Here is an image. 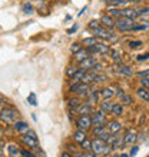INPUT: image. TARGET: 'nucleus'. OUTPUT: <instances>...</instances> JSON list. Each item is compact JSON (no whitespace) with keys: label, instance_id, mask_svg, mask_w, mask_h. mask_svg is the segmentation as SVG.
Instances as JSON below:
<instances>
[{"label":"nucleus","instance_id":"f257e3e1","mask_svg":"<svg viewBox=\"0 0 149 157\" xmlns=\"http://www.w3.org/2000/svg\"><path fill=\"white\" fill-rule=\"evenodd\" d=\"M17 120H19V110L10 104H6L0 112V126L9 127V126H13V123Z\"/></svg>","mask_w":149,"mask_h":157},{"label":"nucleus","instance_id":"f03ea898","mask_svg":"<svg viewBox=\"0 0 149 157\" xmlns=\"http://www.w3.org/2000/svg\"><path fill=\"white\" fill-rule=\"evenodd\" d=\"M112 146L108 144L103 139L100 137H95L92 139V151L96 154V156H108L112 151Z\"/></svg>","mask_w":149,"mask_h":157},{"label":"nucleus","instance_id":"7ed1b4c3","mask_svg":"<svg viewBox=\"0 0 149 157\" xmlns=\"http://www.w3.org/2000/svg\"><path fill=\"white\" fill-rule=\"evenodd\" d=\"M20 141L23 143L25 147H27V149L33 150V149H36V147H40V146H39V137H37L36 132L32 130V128H29V132H26L25 134H22Z\"/></svg>","mask_w":149,"mask_h":157},{"label":"nucleus","instance_id":"20e7f679","mask_svg":"<svg viewBox=\"0 0 149 157\" xmlns=\"http://www.w3.org/2000/svg\"><path fill=\"white\" fill-rule=\"evenodd\" d=\"M136 26V21L132 19H126V17H120L116 19L115 29L120 33H126V32H133V27Z\"/></svg>","mask_w":149,"mask_h":157},{"label":"nucleus","instance_id":"39448f33","mask_svg":"<svg viewBox=\"0 0 149 157\" xmlns=\"http://www.w3.org/2000/svg\"><path fill=\"white\" fill-rule=\"evenodd\" d=\"M93 127L92 126V119H91V114H80V116L76 119V128H80V130H91Z\"/></svg>","mask_w":149,"mask_h":157},{"label":"nucleus","instance_id":"423d86ee","mask_svg":"<svg viewBox=\"0 0 149 157\" xmlns=\"http://www.w3.org/2000/svg\"><path fill=\"white\" fill-rule=\"evenodd\" d=\"M92 119V126H105L108 123V117H106V113L102 112V110H95V112L91 114Z\"/></svg>","mask_w":149,"mask_h":157},{"label":"nucleus","instance_id":"0eeeda50","mask_svg":"<svg viewBox=\"0 0 149 157\" xmlns=\"http://www.w3.org/2000/svg\"><path fill=\"white\" fill-rule=\"evenodd\" d=\"M115 71L118 73V75H120V76H125V77H132V76L135 75V71H133L132 67L128 66V64H125V63H119V64H116Z\"/></svg>","mask_w":149,"mask_h":157},{"label":"nucleus","instance_id":"6e6552de","mask_svg":"<svg viewBox=\"0 0 149 157\" xmlns=\"http://www.w3.org/2000/svg\"><path fill=\"white\" fill-rule=\"evenodd\" d=\"M89 56H91V54H89V52L83 47V49H80L79 52H76V53L72 54V63H74V64H78V66H79V64H80L83 60H86Z\"/></svg>","mask_w":149,"mask_h":157},{"label":"nucleus","instance_id":"1a4fd4ad","mask_svg":"<svg viewBox=\"0 0 149 157\" xmlns=\"http://www.w3.org/2000/svg\"><path fill=\"white\" fill-rule=\"evenodd\" d=\"M92 33H93L95 37L100 39V40H106V41H109V39H111V36H112L111 30H108L106 27H103V26H99V27L95 29Z\"/></svg>","mask_w":149,"mask_h":157},{"label":"nucleus","instance_id":"9d476101","mask_svg":"<svg viewBox=\"0 0 149 157\" xmlns=\"http://www.w3.org/2000/svg\"><path fill=\"white\" fill-rule=\"evenodd\" d=\"M92 134H93V137H100V139L106 140V137H108L111 133H109L108 127H106V124H105V126H93V127H92Z\"/></svg>","mask_w":149,"mask_h":157},{"label":"nucleus","instance_id":"9b49d317","mask_svg":"<svg viewBox=\"0 0 149 157\" xmlns=\"http://www.w3.org/2000/svg\"><path fill=\"white\" fill-rule=\"evenodd\" d=\"M13 130H14V133H17L19 136H22V134H25L26 132H29V124L26 123L25 120H17V121H14L13 123Z\"/></svg>","mask_w":149,"mask_h":157},{"label":"nucleus","instance_id":"f8f14e48","mask_svg":"<svg viewBox=\"0 0 149 157\" xmlns=\"http://www.w3.org/2000/svg\"><path fill=\"white\" fill-rule=\"evenodd\" d=\"M99 21H100V25L103 26V27H106L108 30H113V29H115L116 20L112 16H109L108 13L102 14V16H100V19H99Z\"/></svg>","mask_w":149,"mask_h":157},{"label":"nucleus","instance_id":"ddd939ff","mask_svg":"<svg viewBox=\"0 0 149 157\" xmlns=\"http://www.w3.org/2000/svg\"><path fill=\"white\" fill-rule=\"evenodd\" d=\"M138 141V132L135 128H129L125 133V144L126 146H133Z\"/></svg>","mask_w":149,"mask_h":157},{"label":"nucleus","instance_id":"4468645a","mask_svg":"<svg viewBox=\"0 0 149 157\" xmlns=\"http://www.w3.org/2000/svg\"><path fill=\"white\" fill-rule=\"evenodd\" d=\"M106 127H108L111 134H118V133L122 130V124H120V121H118V120H109L108 123H106Z\"/></svg>","mask_w":149,"mask_h":157},{"label":"nucleus","instance_id":"2eb2a0df","mask_svg":"<svg viewBox=\"0 0 149 157\" xmlns=\"http://www.w3.org/2000/svg\"><path fill=\"white\" fill-rule=\"evenodd\" d=\"M82 104V99L78 97V96H73V97H69L67 99V107H69V112H74L78 110V107Z\"/></svg>","mask_w":149,"mask_h":157},{"label":"nucleus","instance_id":"dca6fc26","mask_svg":"<svg viewBox=\"0 0 149 157\" xmlns=\"http://www.w3.org/2000/svg\"><path fill=\"white\" fill-rule=\"evenodd\" d=\"M120 13H122V17H126V19H132V20H136L138 19V9L123 7V9H120Z\"/></svg>","mask_w":149,"mask_h":157},{"label":"nucleus","instance_id":"f3484780","mask_svg":"<svg viewBox=\"0 0 149 157\" xmlns=\"http://www.w3.org/2000/svg\"><path fill=\"white\" fill-rule=\"evenodd\" d=\"M116 96L115 87H103L100 90V99L102 100H111Z\"/></svg>","mask_w":149,"mask_h":157},{"label":"nucleus","instance_id":"a211bd4d","mask_svg":"<svg viewBox=\"0 0 149 157\" xmlns=\"http://www.w3.org/2000/svg\"><path fill=\"white\" fill-rule=\"evenodd\" d=\"M105 3L108 7H118V9H123L128 7L129 0H105Z\"/></svg>","mask_w":149,"mask_h":157},{"label":"nucleus","instance_id":"6ab92c4d","mask_svg":"<svg viewBox=\"0 0 149 157\" xmlns=\"http://www.w3.org/2000/svg\"><path fill=\"white\" fill-rule=\"evenodd\" d=\"M87 137L86 132L85 130H80V128H76L73 132V134H72V140H73V143H78V144H80Z\"/></svg>","mask_w":149,"mask_h":157},{"label":"nucleus","instance_id":"aec40b11","mask_svg":"<svg viewBox=\"0 0 149 157\" xmlns=\"http://www.w3.org/2000/svg\"><path fill=\"white\" fill-rule=\"evenodd\" d=\"M93 112H95V110H93V106H91V104L86 103V101H82V104H80L78 107V110H76L78 114H92Z\"/></svg>","mask_w":149,"mask_h":157},{"label":"nucleus","instance_id":"412c9836","mask_svg":"<svg viewBox=\"0 0 149 157\" xmlns=\"http://www.w3.org/2000/svg\"><path fill=\"white\" fill-rule=\"evenodd\" d=\"M96 63H98L96 57H93V56H89L86 60H83V62L79 64V67H80V69H85V70H91V69L95 66Z\"/></svg>","mask_w":149,"mask_h":157},{"label":"nucleus","instance_id":"4be33fe9","mask_svg":"<svg viewBox=\"0 0 149 157\" xmlns=\"http://www.w3.org/2000/svg\"><path fill=\"white\" fill-rule=\"evenodd\" d=\"M9 157H22V149L16 144H7L6 147Z\"/></svg>","mask_w":149,"mask_h":157},{"label":"nucleus","instance_id":"5701e85b","mask_svg":"<svg viewBox=\"0 0 149 157\" xmlns=\"http://www.w3.org/2000/svg\"><path fill=\"white\" fill-rule=\"evenodd\" d=\"M99 97H100V91L98 93V91H92V90H91V93H89V96H87V99L85 100V101L95 107L96 104L99 103Z\"/></svg>","mask_w":149,"mask_h":157},{"label":"nucleus","instance_id":"b1692460","mask_svg":"<svg viewBox=\"0 0 149 157\" xmlns=\"http://www.w3.org/2000/svg\"><path fill=\"white\" fill-rule=\"evenodd\" d=\"M96 50H98V53L99 54H103V56H106V54H111V47H109V44H106V43H102V41H98L95 44Z\"/></svg>","mask_w":149,"mask_h":157},{"label":"nucleus","instance_id":"393cba45","mask_svg":"<svg viewBox=\"0 0 149 157\" xmlns=\"http://www.w3.org/2000/svg\"><path fill=\"white\" fill-rule=\"evenodd\" d=\"M86 71L87 70H85V69H80V67H79L78 71H76V73H74V75L69 78V83H70V84H73V83L82 82V78H83V76H85V73H86Z\"/></svg>","mask_w":149,"mask_h":157},{"label":"nucleus","instance_id":"a878e982","mask_svg":"<svg viewBox=\"0 0 149 157\" xmlns=\"http://www.w3.org/2000/svg\"><path fill=\"white\" fill-rule=\"evenodd\" d=\"M136 96L139 97L141 100H143L145 103H149V90L148 89H145V87H139V89H136Z\"/></svg>","mask_w":149,"mask_h":157},{"label":"nucleus","instance_id":"bb28decb","mask_svg":"<svg viewBox=\"0 0 149 157\" xmlns=\"http://www.w3.org/2000/svg\"><path fill=\"white\" fill-rule=\"evenodd\" d=\"M96 71L93 70H87L86 73H85V76H83L82 78V83H86V84H91V83H95V77H96Z\"/></svg>","mask_w":149,"mask_h":157},{"label":"nucleus","instance_id":"cd10ccee","mask_svg":"<svg viewBox=\"0 0 149 157\" xmlns=\"http://www.w3.org/2000/svg\"><path fill=\"white\" fill-rule=\"evenodd\" d=\"M112 107H113V103H112L111 100H102L99 103V109L102 112L106 113V114H109L112 112Z\"/></svg>","mask_w":149,"mask_h":157},{"label":"nucleus","instance_id":"c85d7f7f","mask_svg":"<svg viewBox=\"0 0 149 157\" xmlns=\"http://www.w3.org/2000/svg\"><path fill=\"white\" fill-rule=\"evenodd\" d=\"M112 116H115V117H119L123 114V104L120 103H113V107H112V112H111Z\"/></svg>","mask_w":149,"mask_h":157},{"label":"nucleus","instance_id":"c756f323","mask_svg":"<svg viewBox=\"0 0 149 157\" xmlns=\"http://www.w3.org/2000/svg\"><path fill=\"white\" fill-rule=\"evenodd\" d=\"M138 19H141V20L149 23V7H143V9H139L138 10Z\"/></svg>","mask_w":149,"mask_h":157},{"label":"nucleus","instance_id":"7c9ffc66","mask_svg":"<svg viewBox=\"0 0 149 157\" xmlns=\"http://www.w3.org/2000/svg\"><path fill=\"white\" fill-rule=\"evenodd\" d=\"M99 41V39L95 37V36H91V37H85L80 43H82L83 47H91V46H95L96 43Z\"/></svg>","mask_w":149,"mask_h":157},{"label":"nucleus","instance_id":"2f4dec72","mask_svg":"<svg viewBox=\"0 0 149 157\" xmlns=\"http://www.w3.org/2000/svg\"><path fill=\"white\" fill-rule=\"evenodd\" d=\"M106 13H108L109 16H112L113 19H120L122 17V13H120V9L118 7H108V10H106Z\"/></svg>","mask_w":149,"mask_h":157},{"label":"nucleus","instance_id":"473e14b6","mask_svg":"<svg viewBox=\"0 0 149 157\" xmlns=\"http://www.w3.org/2000/svg\"><path fill=\"white\" fill-rule=\"evenodd\" d=\"M78 64H74V63H72V64H69V66L66 67V70H65V75H66V77L67 78H70L72 76L74 75V73H76V71H78Z\"/></svg>","mask_w":149,"mask_h":157},{"label":"nucleus","instance_id":"72a5a7b5","mask_svg":"<svg viewBox=\"0 0 149 157\" xmlns=\"http://www.w3.org/2000/svg\"><path fill=\"white\" fill-rule=\"evenodd\" d=\"M79 146H80V149H82L83 151H92V139L86 137Z\"/></svg>","mask_w":149,"mask_h":157},{"label":"nucleus","instance_id":"f704fd0d","mask_svg":"<svg viewBox=\"0 0 149 157\" xmlns=\"http://www.w3.org/2000/svg\"><path fill=\"white\" fill-rule=\"evenodd\" d=\"M22 12L25 13V14H32L34 12L33 4L30 3V2H25V3L22 4Z\"/></svg>","mask_w":149,"mask_h":157},{"label":"nucleus","instance_id":"c9c22d12","mask_svg":"<svg viewBox=\"0 0 149 157\" xmlns=\"http://www.w3.org/2000/svg\"><path fill=\"white\" fill-rule=\"evenodd\" d=\"M120 103L123 104V106H131V104L133 103L132 96H131V94H126V93H123V94L120 96Z\"/></svg>","mask_w":149,"mask_h":157},{"label":"nucleus","instance_id":"e433bc0d","mask_svg":"<svg viewBox=\"0 0 149 157\" xmlns=\"http://www.w3.org/2000/svg\"><path fill=\"white\" fill-rule=\"evenodd\" d=\"M111 56H112V60H113L116 64H119V63H123V62H122V57H120L119 50H112V52H111Z\"/></svg>","mask_w":149,"mask_h":157},{"label":"nucleus","instance_id":"4c0bfd02","mask_svg":"<svg viewBox=\"0 0 149 157\" xmlns=\"http://www.w3.org/2000/svg\"><path fill=\"white\" fill-rule=\"evenodd\" d=\"M129 49H132V50H135V49H139L141 46H143V43H142L141 40H131L129 41Z\"/></svg>","mask_w":149,"mask_h":157},{"label":"nucleus","instance_id":"58836bf2","mask_svg":"<svg viewBox=\"0 0 149 157\" xmlns=\"http://www.w3.org/2000/svg\"><path fill=\"white\" fill-rule=\"evenodd\" d=\"M99 26H102V25H100V21H99V20H91L89 23H87V29L91 30V32H93V30L98 29Z\"/></svg>","mask_w":149,"mask_h":157},{"label":"nucleus","instance_id":"ea45409f","mask_svg":"<svg viewBox=\"0 0 149 157\" xmlns=\"http://www.w3.org/2000/svg\"><path fill=\"white\" fill-rule=\"evenodd\" d=\"M22 157H37L36 154L32 151V149H22Z\"/></svg>","mask_w":149,"mask_h":157},{"label":"nucleus","instance_id":"a19ab883","mask_svg":"<svg viewBox=\"0 0 149 157\" xmlns=\"http://www.w3.org/2000/svg\"><path fill=\"white\" fill-rule=\"evenodd\" d=\"M80 49H83L82 43H72V44H70V53L72 54L76 53V52H79Z\"/></svg>","mask_w":149,"mask_h":157},{"label":"nucleus","instance_id":"79ce46f5","mask_svg":"<svg viewBox=\"0 0 149 157\" xmlns=\"http://www.w3.org/2000/svg\"><path fill=\"white\" fill-rule=\"evenodd\" d=\"M27 103L32 104V106H37V99H36V94L34 93H30L27 96Z\"/></svg>","mask_w":149,"mask_h":157},{"label":"nucleus","instance_id":"37998d69","mask_svg":"<svg viewBox=\"0 0 149 157\" xmlns=\"http://www.w3.org/2000/svg\"><path fill=\"white\" fill-rule=\"evenodd\" d=\"M106 78H108V76L105 75V73H98L95 77V83H102V82H106Z\"/></svg>","mask_w":149,"mask_h":157},{"label":"nucleus","instance_id":"c03bdc74","mask_svg":"<svg viewBox=\"0 0 149 157\" xmlns=\"http://www.w3.org/2000/svg\"><path fill=\"white\" fill-rule=\"evenodd\" d=\"M139 83H141L142 87H145V89H148L149 90V77H141Z\"/></svg>","mask_w":149,"mask_h":157},{"label":"nucleus","instance_id":"a18cd8bd","mask_svg":"<svg viewBox=\"0 0 149 157\" xmlns=\"http://www.w3.org/2000/svg\"><path fill=\"white\" fill-rule=\"evenodd\" d=\"M138 151H139V146L133 144V146H132V149H131V151H129V157H135V156H136Z\"/></svg>","mask_w":149,"mask_h":157},{"label":"nucleus","instance_id":"49530a36","mask_svg":"<svg viewBox=\"0 0 149 157\" xmlns=\"http://www.w3.org/2000/svg\"><path fill=\"white\" fill-rule=\"evenodd\" d=\"M148 59H149V53H143V54L136 56V62H145V60H148Z\"/></svg>","mask_w":149,"mask_h":157},{"label":"nucleus","instance_id":"de8ad7c7","mask_svg":"<svg viewBox=\"0 0 149 157\" xmlns=\"http://www.w3.org/2000/svg\"><path fill=\"white\" fill-rule=\"evenodd\" d=\"M136 76H139V77H149V69H146V70L136 71Z\"/></svg>","mask_w":149,"mask_h":157},{"label":"nucleus","instance_id":"09e8293b","mask_svg":"<svg viewBox=\"0 0 149 157\" xmlns=\"http://www.w3.org/2000/svg\"><path fill=\"white\" fill-rule=\"evenodd\" d=\"M102 69H103V66H102L100 63H96V64H95V66H93V67H92L91 70L96 71V73H100V71H102Z\"/></svg>","mask_w":149,"mask_h":157},{"label":"nucleus","instance_id":"8fccbe9b","mask_svg":"<svg viewBox=\"0 0 149 157\" xmlns=\"http://www.w3.org/2000/svg\"><path fill=\"white\" fill-rule=\"evenodd\" d=\"M78 29H79V26H78V25H73L70 29H67L66 33H67V34H73V33H76V32H78Z\"/></svg>","mask_w":149,"mask_h":157},{"label":"nucleus","instance_id":"3c124183","mask_svg":"<svg viewBox=\"0 0 149 157\" xmlns=\"http://www.w3.org/2000/svg\"><path fill=\"white\" fill-rule=\"evenodd\" d=\"M66 147H67V149H69V150H70L72 153H73L74 150H78V149H76V146H74V144H72V143H69V144H66Z\"/></svg>","mask_w":149,"mask_h":157},{"label":"nucleus","instance_id":"603ef678","mask_svg":"<svg viewBox=\"0 0 149 157\" xmlns=\"http://www.w3.org/2000/svg\"><path fill=\"white\" fill-rule=\"evenodd\" d=\"M115 91H116V96H119V97L123 94V90H122L120 87H115Z\"/></svg>","mask_w":149,"mask_h":157},{"label":"nucleus","instance_id":"864d4df0","mask_svg":"<svg viewBox=\"0 0 149 157\" xmlns=\"http://www.w3.org/2000/svg\"><path fill=\"white\" fill-rule=\"evenodd\" d=\"M60 157H73V156H72V153H69V151H63V153L60 154Z\"/></svg>","mask_w":149,"mask_h":157},{"label":"nucleus","instance_id":"5fc2aeb1","mask_svg":"<svg viewBox=\"0 0 149 157\" xmlns=\"http://www.w3.org/2000/svg\"><path fill=\"white\" fill-rule=\"evenodd\" d=\"M3 107H4V100L0 97V112H2V109H3Z\"/></svg>","mask_w":149,"mask_h":157},{"label":"nucleus","instance_id":"6e6d98bb","mask_svg":"<svg viewBox=\"0 0 149 157\" xmlns=\"http://www.w3.org/2000/svg\"><path fill=\"white\" fill-rule=\"evenodd\" d=\"M0 157H4V150L2 147V144H0Z\"/></svg>","mask_w":149,"mask_h":157},{"label":"nucleus","instance_id":"4d7b16f0","mask_svg":"<svg viewBox=\"0 0 149 157\" xmlns=\"http://www.w3.org/2000/svg\"><path fill=\"white\" fill-rule=\"evenodd\" d=\"M143 0H129V3H141Z\"/></svg>","mask_w":149,"mask_h":157},{"label":"nucleus","instance_id":"13d9d810","mask_svg":"<svg viewBox=\"0 0 149 157\" xmlns=\"http://www.w3.org/2000/svg\"><path fill=\"white\" fill-rule=\"evenodd\" d=\"M118 157H129V154H126V153H120Z\"/></svg>","mask_w":149,"mask_h":157},{"label":"nucleus","instance_id":"bf43d9fd","mask_svg":"<svg viewBox=\"0 0 149 157\" xmlns=\"http://www.w3.org/2000/svg\"><path fill=\"white\" fill-rule=\"evenodd\" d=\"M42 2H43V3H50L52 0H42Z\"/></svg>","mask_w":149,"mask_h":157},{"label":"nucleus","instance_id":"052dcab7","mask_svg":"<svg viewBox=\"0 0 149 157\" xmlns=\"http://www.w3.org/2000/svg\"><path fill=\"white\" fill-rule=\"evenodd\" d=\"M146 157H149V156H146Z\"/></svg>","mask_w":149,"mask_h":157}]
</instances>
